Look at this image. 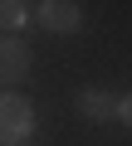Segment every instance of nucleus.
Returning <instances> with one entry per match:
<instances>
[{
  "mask_svg": "<svg viewBox=\"0 0 132 146\" xmlns=\"http://www.w3.org/2000/svg\"><path fill=\"white\" fill-rule=\"evenodd\" d=\"M122 122H127V127H132V93H127V98H122Z\"/></svg>",
  "mask_w": 132,
  "mask_h": 146,
  "instance_id": "obj_6",
  "label": "nucleus"
},
{
  "mask_svg": "<svg viewBox=\"0 0 132 146\" xmlns=\"http://www.w3.org/2000/svg\"><path fill=\"white\" fill-rule=\"evenodd\" d=\"M29 15H34V5H25V0H5V5H0V25H5V34H15Z\"/></svg>",
  "mask_w": 132,
  "mask_h": 146,
  "instance_id": "obj_5",
  "label": "nucleus"
},
{
  "mask_svg": "<svg viewBox=\"0 0 132 146\" xmlns=\"http://www.w3.org/2000/svg\"><path fill=\"white\" fill-rule=\"evenodd\" d=\"M34 25L49 29V34H74L83 25V5H74V0H39L34 5Z\"/></svg>",
  "mask_w": 132,
  "mask_h": 146,
  "instance_id": "obj_3",
  "label": "nucleus"
},
{
  "mask_svg": "<svg viewBox=\"0 0 132 146\" xmlns=\"http://www.w3.org/2000/svg\"><path fill=\"white\" fill-rule=\"evenodd\" d=\"M0 136H5V146H20L34 136V107L25 93H5L0 98Z\"/></svg>",
  "mask_w": 132,
  "mask_h": 146,
  "instance_id": "obj_1",
  "label": "nucleus"
},
{
  "mask_svg": "<svg viewBox=\"0 0 132 146\" xmlns=\"http://www.w3.org/2000/svg\"><path fill=\"white\" fill-rule=\"evenodd\" d=\"M29 68H34V54L20 34H5V44H0V83H5V93H15V83L29 78Z\"/></svg>",
  "mask_w": 132,
  "mask_h": 146,
  "instance_id": "obj_2",
  "label": "nucleus"
},
{
  "mask_svg": "<svg viewBox=\"0 0 132 146\" xmlns=\"http://www.w3.org/2000/svg\"><path fill=\"white\" fill-rule=\"evenodd\" d=\"M78 117H88V122H113V117H122V98H113V93H103V88H83V93H78Z\"/></svg>",
  "mask_w": 132,
  "mask_h": 146,
  "instance_id": "obj_4",
  "label": "nucleus"
}]
</instances>
